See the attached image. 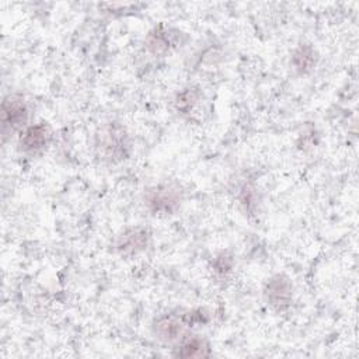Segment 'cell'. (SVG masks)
<instances>
[{
  "label": "cell",
  "mask_w": 359,
  "mask_h": 359,
  "mask_svg": "<svg viewBox=\"0 0 359 359\" xmlns=\"http://www.w3.org/2000/svg\"><path fill=\"white\" fill-rule=\"evenodd\" d=\"M181 199V192L177 187L161 184L146 192L144 205L153 215H171L180 208Z\"/></svg>",
  "instance_id": "cell-1"
},
{
  "label": "cell",
  "mask_w": 359,
  "mask_h": 359,
  "mask_svg": "<svg viewBox=\"0 0 359 359\" xmlns=\"http://www.w3.org/2000/svg\"><path fill=\"white\" fill-rule=\"evenodd\" d=\"M293 287L290 280L285 275H273L271 279H268L264 294L266 297V302L275 309V310H286L292 303V293Z\"/></svg>",
  "instance_id": "cell-2"
},
{
  "label": "cell",
  "mask_w": 359,
  "mask_h": 359,
  "mask_svg": "<svg viewBox=\"0 0 359 359\" xmlns=\"http://www.w3.org/2000/svg\"><path fill=\"white\" fill-rule=\"evenodd\" d=\"M191 323H192L191 313L181 318L172 314H164L153 323V332L160 341L172 342L180 339L184 335L185 327L191 325Z\"/></svg>",
  "instance_id": "cell-3"
},
{
  "label": "cell",
  "mask_w": 359,
  "mask_h": 359,
  "mask_svg": "<svg viewBox=\"0 0 359 359\" xmlns=\"http://www.w3.org/2000/svg\"><path fill=\"white\" fill-rule=\"evenodd\" d=\"M1 119L4 132L22 128L28 119V109L25 102L17 97H7L3 101Z\"/></svg>",
  "instance_id": "cell-4"
},
{
  "label": "cell",
  "mask_w": 359,
  "mask_h": 359,
  "mask_svg": "<svg viewBox=\"0 0 359 359\" xmlns=\"http://www.w3.org/2000/svg\"><path fill=\"white\" fill-rule=\"evenodd\" d=\"M150 240V233L146 227H130L126 229L116 241V250L122 255H133L143 251Z\"/></svg>",
  "instance_id": "cell-5"
},
{
  "label": "cell",
  "mask_w": 359,
  "mask_h": 359,
  "mask_svg": "<svg viewBox=\"0 0 359 359\" xmlns=\"http://www.w3.org/2000/svg\"><path fill=\"white\" fill-rule=\"evenodd\" d=\"M101 150L105 158L109 160H121L126 154V136L121 128H108L101 135Z\"/></svg>",
  "instance_id": "cell-6"
},
{
  "label": "cell",
  "mask_w": 359,
  "mask_h": 359,
  "mask_svg": "<svg viewBox=\"0 0 359 359\" xmlns=\"http://www.w3.org/2000/svg\"><path fill=\"white\" fill-rule=\"evenodd\" d=\"M50 137L49 128L45 123H35L24 129L20 136V146L27 153H36L45 149Z\"/></svg>",
  "instance_id": "cell-7"
},
{
  "label": "cell",
  "mask_w": 359,
  "mask_h": 359,
  "mask_svg": "<svg viewBox=\"0 0 359 359\" xmlns=\"http://www.w3.org/2000/svg\"><path fill=\"white\" fill-rule=\"evenodd\" d=\"M317 63V53L309 43H300L292 55V65L300 74L310 73Z\"/></svg>",
  "instance_id": "cell-8"
},
{
  "label": "cell",
  "mask_w": 359,
  "mask_h": 359,
  "mask_svg": "<svg viewBox=\"0 0 359 359\" xmlns=\"http://www.w3.org/2000/svg\"><path fill=\"white\" fill-rule=\"evenodd\" d=\"M174 34L171 29H164L163 27L151 31L146 38V46L153 55H161L168 52L171 46H174Z\"/></svg>",
  "instance_id": "cell-9"
},
{
  "label": "cell",
  "mask_w": 359,
  "mask_h": 359,
  "mask_svg": "<svg viewBox=\"0 0 359 359\" xmlns=\"http://www.w3.org/2000/svg\"><path fill=\"white\" fill-rule=\"evenodd\" d=\"M209 353V345L203 338L188 337L181 342L175 355L182 358H203L208 356Z\"/></svg>",
  "instance_id": "cell-10"
},
{
  "label": "cell",
  "mask_w": 359,
  "mask_h": 359,
  "mask_svg": "<svg viewBox=\"0 0 359 359\" xmlns=\"http://www.w3.org/2000/svg\"><path fill=\"white\" fill-rule=\"evenodd\" d=\"M195 102H196V94H195L194 90L188 88V90L182 91L181 94H178V97L175 100V107H177L178 111L187 114L192 109Z\"/></svg>",
  "instance_id": "cell-11"
},
{
  "label": "cell",
  "mask_w": 359,
  "mask_h": 359,
  "mask_svg": "<svg viewBox=\"0 0 359 359\" xmlns=\"http://www.w3.org/2000/svg\"><path fill=\"white\" fill-rule=\"evenodd\" d=\"M255 189L251 185H244L241 189V195H240V202L244 206L245 210H252V208H255Z\"/></svg>",
  "instance_id": "cell-12"
},
{
  "label": "cell",
  "mask_w": 359,
  "mask_h": 359,
  "mask_svg": "<svg viewBox=\"0 0 359 359\" xmlns=\"http://www.w3.org/2000/svg\"><path fill=\"white\" fill-rule=\"evenodd\" d=\"M231 266H233V261L230 257H227L224 252L217 255L215 258V265H213V269L216 273H220V275H226L227 272L231 271Z\"/></svg>",
  "instance_id": "cell-13"
}]
</instances>
